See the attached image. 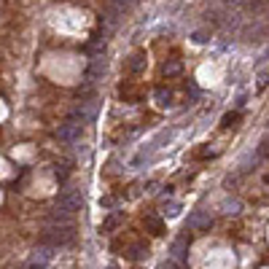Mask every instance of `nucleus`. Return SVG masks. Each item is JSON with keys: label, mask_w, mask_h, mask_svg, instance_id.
<instances>
[{"label": "nucleus", "mask_w": 269, "mask_h": 269, "mask_svg": "<svg viewBox=\"0 0 269 269\" xmlns=\"http://www.w3.org/2000/svg\"><path fill=\"white\" fill-rule=\"evenodd\" d=\"M145 226L151 229V234H162V221H156V218H145Z\"/></svg>", "instance_id": "nucleus-3"}, {"label": "nucleus", "mask_w": 269, "mask_h": 269, "mask_svg": "<svg viewBox=\"0 0 269 269\" xmlns=\"http://www.w3.org/2000/svg\"><path fill=\"white\" fill-rule=\"evenodd\" d=\"M239 121H242L239 113H226L223 116V127H239Z\"/></svg>", "instance_id": "nucleus-2"}, {"label": "nucleus", "mask_w": 269, "mask_h": 269, "mask_svg": "<svg viewBox=\"0 0 269 269\" xmlns=\"http://www.w3.org/2000/svg\"><path fill=\"white\" fill-rule=\"evenodd\" d=\"M140 65H143V54H135L132 62H129V68H132V70H140Z\"/></svg>", "instance_id": "nucleus-4"}, {"label": "nucleus", "mask_w": 269, "mask_h": 269, "mask_svg": "<svg viewBox=\"0 0 269 269\" xmlns=\"http://www.w3.org/2000/svg\"><path fill=\"white\" fill-rule=\"evenodd\" d=\"M180 70H183V65H180L178 60H170V62H164V70L162 73H164L167 78H172V76H178Z\"/></svg>", "instance_id": "nucleus-1"}, {"label": "nucleus", "mask_w": 269, "mask_h": 269, "mask_svg": "<svg viewBox=\"0 0 269 269\" xmlns=\"http://www.w3.org/2000/svg\"><path fill=\"white\" fill-rule=\"evenodd\" d=\"M164 269H180V266H178V261H170V264H164Z\"/></svg>", "instance_id": "nucleus-5"}]
</instances>
